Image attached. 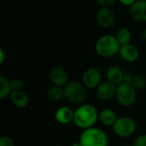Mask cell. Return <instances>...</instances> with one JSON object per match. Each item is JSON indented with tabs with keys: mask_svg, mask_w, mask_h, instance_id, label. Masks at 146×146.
Returning <instances> with one entry per match:
<instances>
[{
	"mask_svg": "<svg viewBox=\"0 0 146 146\" xmlns=\"http://www.w3.org/2000/svg\"><path fill=\"white\" fill-rule=\"evenodd\" d=\"M99 118L97 108L92 104H85L80 105L74 110V123L79 128L86 130L93 127Z\"/></svg>",
	"mask_w": 146,
	"mask_h": 146,
	"instance_id": "6da1fadb",
	"label": "cell"
},
{
	"mask_svg": "<svg viewBox=\"0 0 146 146\" xmlns=\"http://www.w3.org/2000/svg\"><path fill=\"white\" fill-rule=\"evenodd\" d=\"M121 44L113 34H104L100 36L95 43L96 53L104 58L112 57L119 53Z\"/></svg>",
	"mask_w": 146,
	"mask_h": 146,
	"instance_id": "7a4b0ae2",
	"label": "cell"
},
{
	"mask_svg": "<svg viewBox=\"0 0 146 146\" xmlns=\"http://www.w3.org/2000/svg\"><path fill=\"white\" fill-rule=\"evenodd\" d=\"M79 141L81 146H109V137L101 128L91 127L83 130Z\"/></svg>",
	"mask_w": 146,
	"mask_h": 146,
	"instance_id": "3957f363",
	"label": "cell"
},
{
	"mask_svg": "<svg viewBox=\"0 0 146 146\" xmlns=\"http://www.w3.org/2000/svg\"><path fill=\"white\" fill-rule=\"evenodd\" d=\"M65 98L74 104L83 103L86 98V89L84 85L78 81H69L64 87Z\"/></svg>",
	"mask_w": 146,
	"mask_h": 146,
	"instance_id": "277c9868",
	"label": "cell"
},
{
	"mask_svg": "<svg viewBox=\"0 0 146 146\" xmlns=\"http://www.w3.org/2000/svg\"><path fill=\"white\" fill-rule=\"evenodd\" d=\"M112 128L115 135L126 139L135 133L137 130V123L129 116H121L117 118Z\"/></svg>",
	"mask_w": 146,
	"mask_h": 146,
	"instance_id": "5b68a950",
	"label": "cell"
},
{
	"mask_svg": "<svg viewBox=\"0 0 146 146\" xmlns=\"http://www.w3.org/2000/svg\"><path fill=\"white\" fill-rule=\"evenodd\" d=\"M115 98L120 105L123 107H130L137 99V91L132 85L122 83L117 86Z\"/></svg>",
	"mask_w": 146,
	"mask_h": 146,
	"instance_id": "8992f818",
	"label": "cell"
},
{
	"mask_svg": "<svg viewBox=\"0 0 146 146\" xmlns=\"http://www.w3.org/2000/svg\"><path fill=\"white\" fill-rule=\"evenodd\" d=\"M96 20L100 27L104 28H110L115 24L116 15L111 8L101 7L96 14Z\"/></svg>",
	"mask_w": 146,
	"mask_h": 146,
	"instance_id": "52a82bcc",
	"label": "cell"
},
{
	"mask_svg": "<svg viewBox=\"0 0 146 146\" xmlns=\"http://www.w3.org/2000/svg\"><path fill=\"white\" fill-rule=\"evenodd\" d=\"M102 82V74L95 68L86 69L82 75V84L86 88L97 89Z\"/></svg>",
	"mask_w": 146,
	"mask_h": 146,
	"instance_id": "ba28073f",
	"label": "cell"
},
{
	"mask_svg": "<svg viewBox=\"0 0 146 146\" xmlns=\"http://www.w3.org/2000/svg\"><path fill=\"white\" fill-rule=\"evenodd\" d=\"M50 80L52 86H58L63 88L69 81H68V74L67 70L61 66L53 67L49 74Z\"/></svg>",
	"mask_w": 146,
	"mask_h": 146,
	"instance_id": "9c48e42d",
	"label": "cell"
},
{
	"mask_svg": "<svg viewBox=\"0 0 146 146\" xmlns=\"http://www.w3.org/2000/svg\"><path fill=\"white\" fill-rule=\"evenodd\" d=\"M116 91H117V86L108 80H105L103 81L96 89V94L99 99L103 101H107L115 97Z\"/></svg>",
	"mask_w": 146,
	"mask_h": 146,
	"instance_id": "30bf717a",
	"label": "cell"
},
{
	"mask_svg": "<svg viewBox=\"0 0 146 146\" xmlns=\"http://www.w3.org/2000/svg\"><path fill=\"white\" fill-rule=\"evenodd\" d=\"M130 15L137 22H145L146 0L135 1L130 8Z\"/></svg>",
	"mask_w": 146,
	"mask_h": 146,
	"instance_id": "8fae6325",
	"label": "cell"
},
{
	"mask_svg": "<svg viewBox=\"0 0 146 146\" xmlns=\"http://www.w3.org/2000/svg\"><path fill=\"white\" fill-rule=\"evenodd\" d=\"M74 110L68 106H61L55 112V119L61 125H68L74 122Z\"/></svg>",
	"mask_w": 146,
	"mask_h": 146,
	"instance_id": "7c38bea8",
	"label": "cell"
},
{
	"mask_svg": "<svg viewBox=\"0 0 146 146\" xmlns=\"http://www.w3.org/2000/svg\"><path fill=\"white\" fill-rule=\"evenodd\" d=\"M120 56L127 62H133L138 60L139 56V49L132 44H126V45H121L119 50Z\"/></svg>",
	"mask_w": 146,
	"mask_h": 146,
	"instance_id": "4fadbf2b",
	"label": "cell"
},
{
	"mask_svg": "<svg viewBox=\"0 0 146 146\" xmlns=\"http://www.w3.org/2000/svg\"><path fill=\"white\" fill-rule=\"evenodd\" d=\"M9 100L14 106L19 109L26 108L29 104V97L22 90L12 92L9 96Z\"/></svg>",
	"mask_w": 146,
	"mask_h": 146,
	"instance_id": "5bb4252c",
	"label": "cell"
},
{
	"mask_svg": "<svg viewBox=\"0 0 146 146\" xmlns=\"http://www.w3.org/2000/svg\"><path fill=\"white\" fill-rule=\"evenodd\" d=\"M124 73L121 68L118 66H110L108 68L106 71V77L107 80L115 84V86H120L123 82Z\"/></svg>",
	"mask_w": 146,
	"mask_h": 146,
	"instance_id": "9a60e30c",
	"label": "cell"
},
{
	"mask_svg": "<svg viewBox=\"0 0 146 146\" xmlns=\"http://www.w3.org/2000/svg\"><path fill=\"white\" fill-rule=\"evenodd\" d=\"M117 118L118 117H117L115 112L112 109L106 108V109H104L99 113L98 120L105 127H113L115 122L116 121Z\"/></svg>",
	"mask_w": 146,
	"mask_h": 146,
	"instance_id": "2e32d148",
	"label": "cell"
},
{
	"mask_svg": "<svg viewBox=\"0 0 146 146\" xmlns=\"http://www.w3.org/2000/svg\"><path fill=\"white\" fill-rule=\"evenodd\" d=\"M115 38L118 40L121 46L129 44H131V40H132V33L130 30L127 29V27H121L117 31L115 34Z\"/></svg>",
	"mask_w": 146,
	"mask_h": 146,
	"instance_id": "e0dca14e",
	"label": "cell"
},
{
	"mask_svg": "<svg viewBox=\"0 0 146 146\" xmlns=\"http://www.w3.org/2000/svg\"><path fill=\"white\" fill-rule=\"evenodd\" d=\"M47 97L52 102H59L65 98L64 97V90L62 87L52 86L51 87H50L48 89Z\"/></svg>",
	"mask_w": 146,
	"mask_h": 146,
	"instance_id": "ac0fdd59",
	"label": "cell"
},
{
	"mask_svg": "<svg viewBox=\"0 0 146 146\" xmlns=\"http://www.w3.org/2000/svg\"><path fill=\"white\" fill-rule=\"evenodd\" d=\"M11 92L12 90L10 87L9 80L4 76L1 75L0 76V99L3 100L8 97L9 98Z\"/></svg>",
	"mask_w": 146,
	"mask_h": 146,
	"instance_id": "d6986e66",
	"label": "cell"
},
{
	"mask_svg": "<svg viewBox=\"0 0 146 146\" xmlns=\"http://www.w3.org/2000/svg\"><path fill=\"white\" fill-rule=\"evenodd\" d=\"M132 86L137 92L143 91L146 87V79L142 75L136 74L133 77Z\"/></svg>",
	"mask_w": 146,
	"mask_h": 146,
	"instance_id": "ffe728a7",
	"label": "cell"
},
{
	"mask_svg": "<svg viewBox=\"0 0 146 146\" xmlns=\"http://www.w3.org/2000/svg\"><path fill=\"white\" fill-rule=\"evenodd\" d=\"M10 83V87L12 92H15V91H21L24 86V82L22 80L18 79V78H15L12 79L11 80H9Z\"/></svg>",
	"mask_w": 146,
	"mask_h": 146,
	"instance_id": "44dd1931",
	"label": "cell"
},
{
	"mask_svg": "<svg viewBox=\"0 0 146 146\" xmlns=\"http://www.w3.org/2000/svg\"><path fill=\"white\" fill-rule=\"evenodd\" d=\"M0 146H15V142L10 137L3 136L0 139Z\"/></svg>",
	"mask_w": 146,
	"mask_h": 146,
	"instance_id": "7402d4cb",
	"label": "cell"
},
{
	"mask_svg": "<svg viewBox=\"0 0 146 146\" xmlns=\"http://www.w3.org/2000/svg\"><path fill=\"white\" fill-rule=\"evenodd\" d=\"M134 146H146V134H141L134 141Z\"/></svg>",
	"mask_w": 146,
	"mask_h": 146,
	"instance_id": "603a6c76",
	"label": "cell"
},
{
	"mask_svg": "<svg viewBox=\"0 0 146 146\" xmlns=\"http://www.w3.org/2000/svg\"><path fill=\"white\" fill-rule=\"evenodd\" d=\"M115 3V0H98V3L101 5V7L110 8Z\"/></svg>",
	"mask_w": 146,
	"mask_h": 146,
	"instance_id": "cb8c5ba5",
	"label": "cell"
},
{
	"mask_svg": "<svg viewBox=\"0 0 146 146\" xmlns=\"http://www.w3.org/2000/svg\"><path fill=\"white\" fill-rule=\"evenodd\" d=\"M133 77L130 74H125L124 78H123V84H127V85H132V81H133Z\"/></svg>",
	"mask_w": 146,
	"mask_h": 146,
	"instance_id": "d4e9b609",
	"label": "cell"
},
{
	"mask_svg": "<svg viewBox=\"0 0 146 146\" xmlns=\"http://www.w3.org/2000/svg\"><path fill=\"white\" fill-rule=\"evenodd\" d=\"M134 2H135L134 0H120V3L122 5H124L126 7H129V8H131L133 6Z\"/></svg>",
	"mask_w": 146,
	"mask_h": 146,
	"instance_id": "484cf974",
	"label": "cell"
},
{
	"mask_svg": "<svg viewBox=\"0 0 146 146\" xmlns=\"http://www.w3.org/2000/svg\"><path fill=\"white\" fill-rule=\"evenodd\" d=\"M4 60H5V53L3 48H0V64L1 65L4 62Z\"/></svg>",
	"mask_w": 146,
	"mask_h": 146,
	"instance_id": "4316f807",
	"label": "cell"
},
{
	"mask_svg": "<svg viewBox=\"0 0 146 146\" xmlns=\"http://www.w3.org/2000/svg\"><path fill=\"white\" fill-rule=\"evenodd\" d=\"M140 38H141V39L146 41V28L145 29H143L141 31V33H140Z\"/></svg>",
	"mask_w": 146,
	"mask_h": 146,
	"instance_id": "83f0119b",
	"label": "cell"
},
{
	"mask_svg": "<svg viewBox=\"0 0 146 146\" xmlns=\"http://www.w3.org/2000/svg\"><path fill=\"white\" fill-rule=\"evenodd\" d=\"M71 146H81V145H80V141L78 140V141H75V142H74V143L72 144V145Z\"/></svg>",
	"mask_w": 146,
	"mask_h": 146,
	"instance_id": "f1b7e54d",
	"label": "cell"
},
{
	"mask_svg": "<svg viewBox=\"0 0 146 146\" xmlns=\"http://www.w3.org/2000/svg\"><path fill=\"white\" fill-rule=\"evenodd\" d=\"M124 146H134V145H124Z\"/></svg>",
	"mask_w": 146,
	"mask_h": 146,
	"instance_id": "f546056e",
	"label": "cell"
},
{
	"mask_svg": "<svg viewBox=\"0 0 146 146\" xmlns=\"http://www.w3.org/2000/svg\"><path fill=\"white\" fill-rule=\"evenodd\" d=\"M55 146H62V145H55Z\"/></svg>",
	"mask_w": 146,
	"mask_h": 146,
	"instance_id": "4dcf8cb0",
	"label": "cell"
}]
</instances>
